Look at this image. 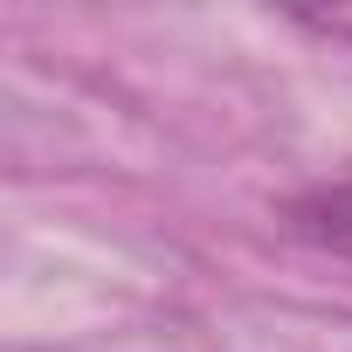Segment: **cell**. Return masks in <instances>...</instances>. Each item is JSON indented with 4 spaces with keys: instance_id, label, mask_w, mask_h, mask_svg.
Returning <instances> with one entry per match:
<instances>
[{
    "instance_id": "6da1fadb",
    "label": "cell",
    "mask_w": 352,
    "mask_h": 352,
    "mask_svg": "<svg viewBox=\"0 0 352 352\" xmlns=\"http://www.w3.org/2000/svg\"><path fill=\"white\" fill-rule=\"evenodd\" d=\"M290 228H297L304 242H318V249H331V256H345V263H352V180H345V187H318V194L290 201Z\"/></svg>"
}]
</instances>
